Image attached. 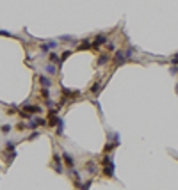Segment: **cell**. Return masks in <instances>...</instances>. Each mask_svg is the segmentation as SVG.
I'll return each mask as SVG.
<instances>
[{
  "label": "cell",
  "instance_id": "obj_1",
  "mask_svg": "<svg viewBox=\"0 0 178 190\" xmlns=\"http://www.w3.org/2000/svg\"><path fill=\"white\" fill-rule=\"evenodd\" d=\"M23 110L29 112V114H37V112H41V107H32V105H30V107H25Z\"/></svg>",
  "mask_w": 178,
  "mask_h": 190
},
{
  "label": "cell",
  "instance_id": "obj_2",
  "mask_svg": "<svg viewBox=\"0 0 178 190\" xmlns=\"http://www.w3.org/2000/svg\"><path fill=\"white\" fill-rule=\"evenodd\" d=\"M105 174H109V176L112 174V165H110V162H107V160H105Z\"/></svg>",
  "mask_w": 178,
  "mask_h": 190
},
{
  "label": "cell",
  "instance_id": "obj_3",
  "mask_svg": "<svg viewBox=\"0 0 178 190\" xmlns=\"http://www.w3.org/2000/svg\"><path fill=\"white\" fill-rule=\"evenodd\" d=\"M41 83H43L44 87H50V86H52V82H50L47 76H41Z\"/></svg>",
  "mask_w": 178,
  "mask_h": 190
},
{
  "label": "cell",
  "instance_id": "obj_4",
  "mask_svg": "<svg viewBox=\"0 0 178 190\" xmlns=\"http://www.w3.org/2000/svg\"><path fill=\"white\" fill-rule=\"evenodd\" d=\"M47 73H50V75H54V73H55V68H54L52 64H48V66H47Z\"/></svg>",
  "mask_w": 178,
  "mask_h": 190
},
{
  "label": "cell",
  "instance_id": "obj_5",
  "mask_svg": "<svg viewBox=\"0 0 178 190\" xmlns=\"http://www.w3.org/2000/svg\"><path fill=\"white\" fill-rule=\"evenodd\" d=\"M9 130H11V126H9V124H6V126H2V132H4V133H7Z\"/></svg>",
  "mask_w": 178,
  "mask_h": 190
},
{
  "label": "cell",
  "instance_id": "obj_6",
  "mask_svg": "<svg viewBox=\"0 0 178 190\" xmlns=\"http://www.w3.org/2000/svg\"><path fill=\"white\" fill-rule=\"evenodd\" d=\"M37 137H39V133H37V132H34V133H32L29 139H30V140H34V139H37Z\"/></svg>",
  "mask_w": 178,
  "mask_h": 190
},
{
  "label": "cell",
  "instance_id": "obj_7",
  "mask_svg": "<svg viewBox=\"0 0 178 190\" xmlns=\"http://www.w3.org/2000/svg\"><path fill=\"white\" fill-rule=\"evenodd\" d=\"M50 60H57V55L55 53H50Z\"/></svg>",
  "mask_w": 178,
  "mask_h": 190
}]
</instances>
